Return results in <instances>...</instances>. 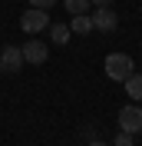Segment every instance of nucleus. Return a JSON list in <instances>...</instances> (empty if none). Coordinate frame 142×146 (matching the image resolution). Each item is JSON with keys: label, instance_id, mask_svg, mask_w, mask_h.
Returning <instances> with one entry per match:
<instances>
[{"label": "nucleus", "instance_id": "nucleus-1", "mask_svg": "<svg viewBox=\"0 0 142 146\" xmlns=\"http://www.w3.org/2000/svg\"><path fill=\"white\" fill-rule=\"evenodd\" d=\"M132 56H129V53H109L106 56V76H109V80H129V76H132Z\"/></svg>", "mask_w": 142, "mask_h": 146}, {"label": "nucleus", "instance_id": "nucleus-2", "mask_svg": "<svg viewBox=\"0 0 142 146\" xmlns=\"http://www.w3.org/2000/svg\"><path fill=\"white\" fill-rule=\"evenodd\" d=\"M20 27H23V33H43L46 27H50V13L46 10H40V7H30V10H23V17H20Z\"/></svg>", "mask_w": 142, "mask_h": 146}, {"label": "nucleus", "instance_id": "nucleus-3", "mask_svg": "<svg viewBox=\"0 0 142 146\" xmlns=\"http://www.w3.org/2000/svg\"><path fill=\"white\" fill-rule=\"evenodd\" d=\"M116 23H119V17H116L112 7H96V10H93V30H99V33H112Z\"/></svg>", "mask_w": 142, "mask_h": 146}, {"label": "nucleus", "instance_id": "nucleus-4", "mask_svg": "<svg viewBox=\"0 0 142 146\" xmlns=\"http://www.w3.org/2000/svg\"><path fill=\"white\" fill-rule=\"evenodd\" d=\"M119 129H126V133H142V110L135 106V103L119 110Z\"/></svg>", "mask_w": 142, "mask_h": 146}, {"label": "nucleus", "instance_id": "nucleus-5", "mask_svg": "<svg viewBox=\"0 0 142 146\" xmlns=\"http://www.w3.org/2000/svg\"><path fill=\"white\" fill-rule=\"evenodd\" d=\"M20 50H23V60H27V63H36V66H40V63H46V60H50L46 43H43V40H36V36H33V40H27Z\"/></svg>", "mask_w": 142, "mask_h": 146}, {"label": "nucleus", "instance_id": "nucleus-6", "mask_svg": "<svg viewBox=\"0 0 142 146\" xmlns=\"http://www.w3.org/2000/svg\"><path fill=\"white\" fill-rule=\"evenodd\" d=\"M23 63H27V60H23V50H20V46L0 50V70H3V73H17Z\"/></svg>", "mask_w": 142, "mask_h": 146}, {"label": "nucleus", "instance_id": "nucleus-7", "mask_svg": "<svg viewBox=\"0 0 142 146\" xmlns=\"http://www.w3.org/2000/svg\"><path fill=\"white\" fill-rule=\"evenodd\" d=\"M70 30H73V33H93V17H89V13H80V17H73Z\"/></svg>", "mask_w": 142, "mask_h": 146}, {"label": "nucleus", "instance_id": "nucleus-8", "mask_svg": "<svg viewBox=\"0 0 142 146\" xmlns=\"http://www.w3.org/2000/svg\"><path fill=\"white\" fill-rule=\"evenodd\" d=\"M126 93H129L132 100H142V73H132V76L126 80Z\"/></svg>", "mask_w": 142, "mask_h": 146}, {"label": "nucleus", "instance_id": "nucleus-9", "mask_svg": "<svg viewBox=\"0 0 142 146\" xmlns=\"http://www.w3.org/2000/svg\"><path fill=\"white\" fill-rule=\"evenodd\" d=\"M50 33H53V43H66L73 36V30L66 27V23H50Z\"/></svg>", "mask_w": 142, "mask_h": 146}, {"label": "nucleus", "instance_id": "nucleus-10", "mask_svg": "<svg viewBox=\"0 0 142 146\" xmlns=\"http://www.w3.org/2000/svg\"><path fill=\"white\" fill-rule=\"evenodd\" d=\"M63 7L70 10L73 17H80V13H89V0H63Z\"/></svg>", "mask_w": 142, "mask_h": 146}, {"label": "nucleus", "instance_id": "nucleus-11", "mask_svg": "<svg viewBox=\"0 0 142 146\" xmlns=\"http://www.w3.org/2000/svg\"><path fill=\"white\" fill-rule=\"evenodd\" d=\"M116 146H132V133L119 129V136H116Z\"/></svg>", "mask_w": 142, "mask_h": 146}, {"label": "nucleus", "instance_id": "nucleus-12", "mask_svg": "<svg viewBox=\"0 0 142 146\" xmlns=\"http://www.w3.org/2000/svg\"><path fill=\"white\" fill-rule=\"evenodd\" d=\"M56 0H30V7H40V10H50Z\"/></svg>", "mask_w": 142, "mask_h": 146}, {"label": "nucleus", "instance_id": "nucleus-13", "mask_svg": "<svg viewBox=\"0 0 142 146\" xmlns=\"http://www.w3.org/2000/svg\"><path fill=\"white\" fill-rule=\"evenodd\" d=\"M89 3H93V7H109L112 0H89Z\"/></svg>", "mask_w": 142, "mask_h": 146}, {"label": "nucleus", "instance_id": "nucleus-14", "mask_svg": "<svg viewBox=\"0 0 142 146\" xmlns=\"http://www.w3.org/2000/svg\"><path fill=\"white\" fill-rule=\"evenodd\" d=\"M89 146H109V143H103V139H93V143H89Z\"/></svg>", "mask_w": 142, "mask_h": 146}]
</instances>
